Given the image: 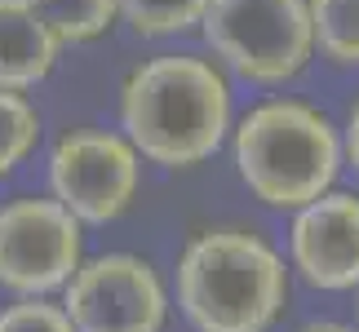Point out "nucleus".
<instances>
[{
    "label": "nucleus",
    "mask_w": 359,
    "mask_h": 332,
    "mask_svg": "<svg viewBox=\"0 0 359 332\" xmlns=\"http://www.w3.org/2000/svg\"><path fill=\"white\" fill-rule=\"evenodd\" d=\"M200 27L209 49L248 85H284L315 58L306 0H213Z\"/></svg>",
    "instance_id": "nucleus-4"
},
{
    "label": "nucleus",
    "mask_w": 359,
    "mask_h": 332,
    "mask_svg": "<svg viewBox=\"0 0 359 332\" xmlns=\"http://www.w3.org/2000/svg\"><path fill=\"white\" fill-rule=\"evenodd\" d=\"M120 129L147 164L196 169L231 133V85L196 53H156L120 85Z\"/></svg>",
    "instance_id": "nucleus-1"
},
{
    "label": "nucleus",
    "mask_w": 359,
    "mask_h": 332,
    "mask_svg": "<svg viewBox=\"0 0 359 332\" xmlns=\"http://www.w3.org/2000/svg\"><path fill=\"white\" fill-rule=\"evenodd\" d=\"M62 45H85L120 22V0H32Z\"/></svg>",
    "instance_id": "nucleus-11"
},
{
    "label": "nucleus",
    "mask_w": 359,
    "mask_h": 332,
    "mask_svg": "<svg viewBox=\"0 0 359 332\" xmlns=\"http://www.w3.org/2000/svg\"><path fill=\"white\" fill-rule=\"evenodd\" d=\"M62 40L36 13L32 0H0V89H36L49 80Z\"/></svg>",
    "instance_id": "nucleus-9"
},
{
    "label": "nucleus",
    "mask_w": 359,
    "mask_h": 332,
    "mask_svg": "<svg viewBox=\"0 0 359 332\" xmlns=\"http://www.w3.org/2000/svg\"><path fill=\"white\" fill-rule=\"evenodd\" d=\"M341 155H346L355 164V173H359V102L351 106V120H346V137H341Z\"/></svg>",
    "instance_id": "nucleus-15"
},
{
    "label": "nucleus",
    "mask_w": 359,
    "mask_h": 332,
    "mask_svg": "<svg viewBox=\"0 0 359 332\" xmlns=\"http://www.w3.org/2000/svg\"><path fill=\"white\" fill-rule=\"evenodd\" d=\"M240 182L266 209H302L333 186L341 169V137L320 106L271 98L253 106L231 137Z\"/></svg>",
    "instance_id": "nucleus-3"
},
{
    "label": "nucleus",
    "mask_w": 359,
    "mask_h": 332,
    "mask_svg": "<svg viewBox=\"0 0 359 332\" xmlns=\"http://www.w3.org/2000/svg\"><path fill=\"white\" fill-rule=\"evenodd\" d=\"M213 0H120V18L137 36H177L200 27Z\"/></svg>",
    "instance_id": "nucleus-12"
},
{
    "label": "nucleus",
    "mask_w": 359,
    "mask_h": 332,
    "mask_svg": "<svg viewBox=\"0 0 359 332\" xmlns=\"http://www.w3.org/2000/svg\"><path fill=\"white\" fill-rule=\"evenodd\" d=\"M142 155L124 133L76 129L49 151V191L80 226H107L137 195Z\"/></svg>",
    "instance_id": "nucleus-5"
},
{
    "label": "nucleus",
    "mask_w": 359,
    "mask_h": 332,
    "mask_svg": "<svg viewBox=\"0 0 359 332\" xmlns=\"http://www.w3.org/2000/svg\"><path fill=\"white\" fill-rule=\"evenodd\" d=\"M288 270L253 230L213 226L177 261V306L196 332H266L284 314Z\"/></svg>",
    "instance_id": "nucleus-2"
},
{
    "label": "nucleus",
    "mask_w": 359,
    "mask_h": 332,
    "mask_svg": "<svg viewBox=\"0 0 359 332\" xmlns=\"http://www.w3.org/2000/svg\"><path fill=\"white\" fill-rule=\"evenodd\" d=\"M80 221L58 200H13L0 209V288L45 297L62 288L85 261Z\"/></svg>",
    "instance_id": "nucleus-7"
},
{
    "label": "nucleus",
    "mask_w": 359,
    "mask_h": 332,
    "mask_svg": "<svg viewBox=\"0 0 359 332\" xmlns=\"http://www.w3.org/2000/svg\"><path fill=\"white\" fill-rule=\"evenodd\" d=\"M288 253L311 288L346 293L359 284V195L333 191L302 204L288 230Z\"/></svg>",
    "instance_id": "nucleus-8"
},
{
    "label": "nucleus",
    "mask_w": 359,
    "mask_h": 332,
    "mask_svg": "<svg viewBox=\"0 0 359 332\" xmlns=\"http://www.w3.org/2000/svg\"><path fill=\"white\" fill-rule=\"evenodd\" d=\"M315 53L333 67H359V0H306Z\"/></svg>",
    "instance_id": "nucleus-10"
},
{
    "label": "nucleus",
    "mask_w": 359,
    "mask_h": 332,
    "mask_svg": "<svg viewBox=\"0 0 359 332\" xmlns=\"http://www.w3.org/2000/svg\"><path fill=\"white\" fill-rule=\"evenodd\" d=\"M40 142V111L18 89H0V177L13 173Z\"/></svg>",
    "instance_id": "nucleus-13"
},
{
    "label": "nucleus",
    "mask_w": 359,
    "mask_h": 332,
    "mask_svg": "<svg viewBox=\"0 0 359 332\" xmlns=\"http://www.w3.org/2000/svg\"><path fill=\"white\" fill-rule=\"evenodd\" d=\"M297 332H355V328L333 324V319H320V324H306V328H297Z\"/></svg>",
    "instance_id": "nucleus-16"
},
{
    "label": "nucleus",
    "mask_w": 359,
    "mask_h": 332,
    "mask_svg": "<svg viewBox=\"0 0 359 332\" xmlns=\"http://www.w3.org/2000/svg\"><path fill=\"white\" fill-rule=\"evenodd\" d=\"M62 310L76 332H164L169 297L142 257L102 253L62 284Z\"/></svg>",
    "instance_id": "nucleus-6"
},
{
    "label": "nucleus",
    "mask_w": 359,
    "mask_h": 332,
    "mask_svg": "<svg viewBox=\"0 0 359 332\" xmlns=\"http://www.w3.org/2000/svg\"><path fill=\"white\" fill-rule=\"evenodd\" d=\"M0 332H76L62 306L45 297H22L18 306L0 310Z\"/></svg>",
    "instance_id": "nucleus-14"
}]
</instances>
